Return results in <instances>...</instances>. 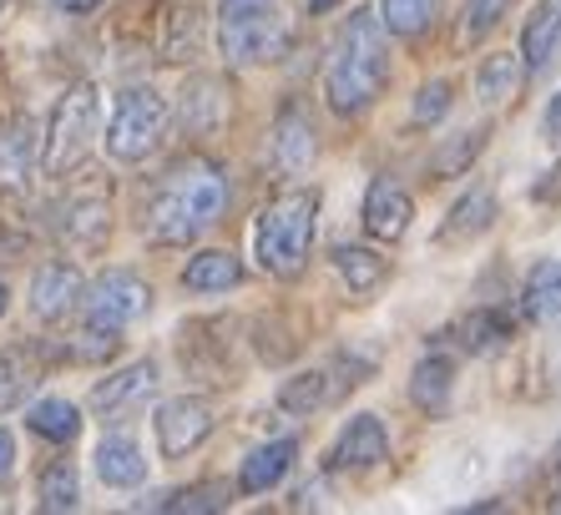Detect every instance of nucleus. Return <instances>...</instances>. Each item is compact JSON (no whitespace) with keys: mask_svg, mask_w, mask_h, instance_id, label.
Listing matches in <instances>:
<instances>
[{"mask_svg":"<svg viewBox=\"0 0 561 515\" xmlns=\"http://www.w3.org/2000/svg\"><path fill=\"white\" fill-rule=\"evenodd\" d=\"M228 207V178L203 157H187L162 172L142 207V232L157 248H183L213 228Z\"/></svg>","mask_w":561,"mask_h":515,"instance_id":"obj_1","label":"nucleus"},{"mask_svg":"<svg viewBox=\"0 0 561 515\" xmlns=\"http://www.w3.org/2000/svg\"><path fill=\"white\" fill-rule=\"evenodd\" d=\"M385 81H390V31H385V21L375 11H350L324 66L329 112L340 116L369 112L385 96Z\"/></svg>","mask_w":561,"mask_h":515,"instance_id":"obj_2","label":"nucleus"},{"mask_svg":"<svg viewBox=\"0 0 561 515\" xmlns=\"http://www.w3.org/2000/svg\"><path fill=\"white\" fill-rule=\"evenodd\" d=\"M313 232H319V193H278L274 203L259 213V228H253V253H259L263 273L274 278H299L309 268V248Z\"/></svg>","mask_w":561,"mask_h":515,"instance_id":"obj_3","label":"nucleus"},{"mask_svg":"<svg viewBox=\"0 0 561 515\" xmlns=\"http://www.w3.org/2000/svg\"><path fill=\"white\" fill-rule=\"evenodd\" d=\"M284 0H218V46L228 66H268L288 52Z\"/></svg>","mask_w":561,"mask_h":515,"instance_id":"obj_4","label":"nucleus"},{"mask_svg":"<svg viewBox=\"0 0 561 515\" xmlns=\"http://www.w3.org/2000/svg\"><path fill=\"white\" fill-rule=\"evenodd\" d=\"M96 116H102V102H96L92 81L71 87L56 102L51 127L41 137V168H46V178H66V172H77L87 162V152L96 142Z\"/></svg>","mask_w":561,"mask_h":515,"instance_id":"obj_5","label":"nucleus"},{"mask_svg":"<svg viewBox=\"0 0 561 515\" xmlns=\"http://www.w3.org/2000/svg\"><path fill=\"white\" fill-rule=\"evenodd\" d=\"M168 122L172 112L152 87H122L112 122H106V152L117 162H147L168 137Z\"/></svg>","mask_w":561,"mask_h":515,"instance_id":"obj_6","label":"nucleus"},{"mask_svg":"<svg viewBox=\"0 0 561 515\" xmlns=\"http://www.w3.org/2000/svg\"><path fill=\"white\" fill-rule=\"evenodd\" d=\"M152 309V288H147L142 273L131 268H106L87 294H81V313H87V329L96 334H122L127 323H137Z\"/></svg>","mask_w":561,"mask_h":515,"instance_id":"obj_7","label":"nucleus"},{"mask_svg":"<svg viewBox=\"0 0 561 515\" xmlns=\"http://www.w3.org/2000/svg\"><path fill=\"white\" fill-rule=\"evenodd\" d=\"M157 450L168 455V460H183V455H193L203 439L213 435V404L197 400V394H183V400H168L162 410H157Z\"/></svg>","mask_w":561,"mask_h":515,"instance_id":"obj_8","label":"nucleus"},{"mask_svg":"<svg viewBox=\"0 0 561 515\" xmlns=\"http://www.w3.org/2000/svg\"><path fill=\"white\" fill-rule=\"evenodd\" d=\"M319 157V137H313V122L304 106H284L268 127V162H274L278 178H299L313 168Z\"/></svg>","mask_w":561,"mask_h":515,"instance_id":"obj_9","label":"nucleus"},{"mask_svg":"<svg viewBox=\"0 0 561 515\" xmlns=\"http://www.w3.org/2000/svg\"><path fill=\"white\" fill-rule=\"evenodd\" d=\"M385 460H390V430L379 425V414H354L329 450V470H369Z\"/></svg>","mask_w":561,"mask_h":515,"instance_id":"obj_10","label":"nucleus"},{"mask_svg":"<svg viewBox=\"0 0 561 515\" xmlns=\"http://www.w3.org/2000/svg\"><path fill=\"white\" fill-rule=\"evenodd\" d=\"M365 232L369 238H379V243H400L410 232V218H415V203H410V193L400 187L394 178H375L365 193Z\"/></svg>","mask_w":561,"mask_h":515,"instance_id":"obj_11","label":"nucleus"},{"mask_svg":"<svg viewBox=\"0 0 561 515\" xmlns=\"http://www.w3.org/2000/svg\"><path fill=\"white\" fill-rule=\"evenodd\" d=\"M81 294H87V284H81V273L71 263H46L36 273V284H31V313L41 323H61L81 309Z\"/></svg>","mask_w":561,"mask_h":515,"instance_id":"obj_12","label":"nucleus"},{"mask_svg":"<svg viewBox=\"0 0 561 515\" xmlns=\"http://www.w3.org/2000/svg\"><path fill=\"white\" fill-rule=\"evenodd\" d=\"M36 157H41V127L31 116H15L11 127L0 131V187L21 193L36 178Z\"/></svg>","mask_w":561,"mask_h":515,"instance_id":"obj_13","label":"nucleus"},{"mask_svg":"<svg viewBox=\"0 0 561 515\" xmlns=\"http://www.w3.org/2000/svg\"><path fill=\"white\" fill-rule=\"evenodd\" d=\"M152 389H157V364L152 359H137V364H127V369L106 374L102 385L92 389V410L102 414V420H112V414H122L127 404L147 400Z\"/></svg>","mask_w":561,"mask_h":515,"instance_id":"obj_14","label":"nucleus"},{"mask_svg":"<svg viewBox=\"0 0 561 515\" xmlns=\"http://www.w3.org/2000/svg\"><path fill=\"white\" fill-rule=\"evenodd\" d=\"M496 222V193L491 187H470L450 213H445L440 232H435V243L440 248H460V243H476L485 228Z\"/></svg>","mask_w":561,"mask_h":515,"instance_id":"obj_15","label":"nucleus"},{"mask_svg":"<svg viewBox=\"0 0 561 515\" xmlns=\"http://www.w3.org/2000/svg\"><path fill=\"white\" fill-rule=\"evenodd\" d=\"M228 116V96L213 77H193L183 87V102H178V122H183L187 137H213Z\"/></svg>","mask_w":561,"mask_h":515,"instance_id":"obj_16","label":"nucleus"},{"mask_svg":"<svg viewBox=\"0 0 561 515\" xmlns=\"http://www.w3.org/2000/svg\"><path fill=\"white\" fill-rule=\"evenodd\" d=\"M106 232H112V207L106 197H71L61 207V238L77 253H96L106 243Z\"/></svg>","mask_w":561,"mask_h":515,"instance_id":"obj_17","label":"nucleus"},{"mask_svg":"<svg viewBox=\"0 0 561 515\" xmlns=\"http://www.w3.org/2000/svg\"><path fill=\"white\" fill-rule=\"evenodd\" d=\"M294 460H299V439L259 445V450L243 460V470H238V490H243V495H263V490H274L278 480L294 470Z\"/></svg>","mask_w":561,"mask_h":515,"instance_id":"obj_18","label":"nucleus"},{"mask_svg":"<svg viewBox=\"0 0 561 515\" xmlns=\"http://www.w3.org/2000/svg\"><path fill=\"white\" fill-rule=\"evenodd\" d=\"M96 476H102V485H112V490L142 485L147 460H142V450H137V439L131 435H106L102 445H96Z\"/></svg>","mask_w":561,"mask_h":515,"instance_id":"obj_19","label":"nucleus"},{"mask_svg":"<svg viewBox=\"0 0 561 515\" xmlns=\"http://www.w3.org/2000/svg\"><path fill=\"white\" fill-rule=\"evenodd\" d=\"M243 284V263H238L228 248H208V253L187 258L183 268V288L187 294H228V288Z\"/></svg>","mask_w":561,"mask_h":515,"instance_id":"obj_20","label":"nucleus"},{"mask_svg":"<svg viewBox=\"0 0 561 515\" xmlns=\"http://www.w3.org/2000/svg\"><path fill=\"white\" fill-rule=\"evenodd\" d=\"M511 334H516V319H511L506 309H476L450 329V339H456L466 354H496Z\"/></svg>","mask_w":561,"mask_h":515,"instance_id":"obj_21","label":"nucleus"},{"mask_svg":"<svg viewBox=\"0 0 561 515\" xmlns=\"http://www.w3.org/2000/svg\"><path fill=\"white\" fill-rule=\"evenodd\" d=\"M450 389H456V364L445 354H425L410 374V400L420 404L425 414H445L450 410Z\"/></svg>","mask_w":561,"mask_h":515,"instance_id":"obj_22","label":"nucleus"},{"mask_svg":"<svg viewBox=\"0 0 561 515\" xmlns=\"http://www.w3.org/2000/svg\"><path fill=\"white\" fill-rule=\"evenodd\" d=\"M329 263H334V273L350 284V294H359V298L379 294L385 278H390V263H385V258L369 253V248H354V243H340L329 253Z\"/></svg>","mask_w":561,"mask_h":515,"instance_id":"obj_23","label":"nucleus"},{"mask_svg":"<svg viewBox=\"0 0 561 515\" xmlns=\"http://www.w3.org/2000/svg\"><path fill=\"white\" fill-rule=\"evenodd\" d=\"M557 46H561V0H541V5L526 15L522 61L531 66V71H541V66L557 56Z\"/></svg>","mask_w":561,"mask_h":515,"instance_id":"obj_24","label":"nucleus"},{"mask_svg":"<svg viewBox=\"0 0 561 515\" xmlns=\"http://www.w3.org/2000/svg\"><path fill=\"white\" fill-rule=\"evenodd\" d=\"M522 309L526 319L536 323H557L561 319V263H536L531 273H526V288H522Z\"/></svg>","mask_w":561,"mask_h":515,"instance_id":"obj_25","label":"nucleus"},{"mask_svg":"<svg viewBox=\"0 0 561 515\" xmlns=\"http://www.w3.org/2000/svg\"><path fill=\"white\" fill-rule=\"evenodd\" d=\"M41 385V369L31 354H21V348H5L0 354V414L21 410V404L31 400V389Z\"/></svg>","mask_w":561,"mask_h":515,"instance_id":"obj_26","label":"nucleus"},{"mask_svg":"<svg viewBox=\"0 0 561 515\" xmlns=\"http://www.w3.org/2000/svg\"><path fill=\"white\" fill-rule=\"evenodd\" d=\"M334 394H340V385H329V369H309V374H294V379H284V389H278V410L313 414V410H324Z\"/></svg>","mask_w":561,"mask_h":515,"instance_id":"obj_27","label":"nucleus"},{"mask_svg":"<svg viewBox=\"0 0 561 515\" xmlns=\"http://www.w3.org/2000/svg\"><path fill=\"white\" fill-rule=\"evenodd\" d=\"M516 91H522V61L511 52L485 56L481 71H476V96H481L485 106H501V102H511Z\"/></svg>","mask_w":561,"mask_h":515,"instance_id":"obj_28","label":"nucleus"},{"mask_svg":"<svg viewBox=\"0 0 561 515\" xmlns=\"http://www.w3.org/2000/svg\"><path fill=\"white\" fill-rule=\"evenodd\" d=\"M26 425L41 439H51V445H71L81 435V410L71 400H41V404H31Z\"/></svg>","mask_w":561,"mask_h":515,"instance_id":"obj_29","label":"nucleus"},{"mask_svg":"<svg viewBox=\"0 0 561 515\" xmlns=\"http://www.w3.org/2000/svg\"><path fill=\"white\" fill-rule=\"evenodd\" d=\"M516 5V0H466V11H460V26H456V46L466 52V46H481L491 31L506 21V11Z\"/></svg>","mask_w":561,"mask_h":515,"instance_id":"obj_30","label":"nucleus"},{"mask_svg":"<svg viewBox=\"0 0 561 515\" xmlns=\"http://www.w3.org/2000/svg\"><path fill=\"white\" fill-rule=\"evenodd\" d=\"M445 0H379V21L390 36H420L440 15Z\"/></svg>","mask_w":561,"mask_h":515,"instance_id":"obj_31","label":"nucleus"},{"mask_svg":"<svg viewBox=\"0 0 561 515\" xmlns=\"http://www.w3.org/2000/svg\"><path fill=\"white\" fill-rule=\"evenodd\" d=\"M485 137H491V127H470V131H460V137H450V142L431 157V172H435V178H460V172L481 157Z\"/></svg>","mask_w":561,"mask_h":515,"instance_id":"obj_32","label":"nucleus"},{"mask_svg":"<svg viewBox=\"0 0 561 515\" xmlns=\"http://www.w3.org/2000/svg\"><path fill=\"white\" fill-rule=\"evenodd\" d=\"M81 505V480L71 460H51L41 476V511H77Z\"/></svg>","mask_w":561,"mask_h":515,"instance_id":"obj_33","label":"nucleus"},{"mask_svg":"<svg viewBox=\"0 0 561 515\" xmlns=\"http://www.w3.org/2000/svg\"><path fill=\"white\" fill-rule=\"evenodd\" d=\"M228 501H233V490L218 485V480H208V485H193V490L168 495L157 511H228Z\"/></svg>","mask_w":561,"mask_h":515,"instance_id":"obj_34","label":"nucleus"},{"mask_svg":"<svg viewBox=\"0 0 561 515\" xmlns=\"http://www.w3.org/2000/svg\"><path fill=\"white\" fill-rule=\"evenodd\" d=\"M445 112H450V81H440V77L425 81V87L415 91V112L410 116H415L420 127H431V122H440Z\"/></svg>","mask_w":561,"mask_h":515,"instance_id":"obj_35","label":"nucleus"},{"mask_svg":"<svg viewBox=\"0 0 561 515\" xmlns=\"http://www.w3.org/2000/svg\"><path fill=\"white\" fill-rule=\"evenodd\" d=\"M193 52H197V15L178 11L172 15V36H168V46H162V56H168V61H193Z\"/></svg>","mask_w":561,"mask_h":515,"instance_id":"obj_36","label":"nucleus"},{"mask_svg":"<svg viewBox=\"0 0 561 515\" xmlns=\"http://www.w3.org/2000/svg\"><path fill=\"white\" fill-rule=\"evenodd\" d=\"M531 203H561V162L547 172V182H536L531 187Z\"/></svg>","mask_w":561,"mask_h":515,"instance_id":"obj_37","label":"nucleus"},{"mask_svg":"<svg viewBox=\"0 0 561 515\" xmlns=\"http://www.w3.org/2000/svg\"><path fill=\"white\" fill-rule=\"evenodd\" d=\"M15 480V439L11 430H0V485H11Z\"/></svg>","mask_w":561,"mask_h":515,"instance_id":"obj_38","label":"nucleus"},{"mask_svg":"<svg viewBox=\"0 0 561 515\" xmlns=\"http://www.w3.org/2000/svg\"><path fill=\"white\" fill-rule=\"evenodd\" d=\"M541 127H547V137H557V142H561V91H557V96H551V106H547V122H541Z\"/></svg>","mask_w":561,"mask_h":515,"instance_id":"obj_39","label":"nucleus"},{"mask_svg":"<svg viewBox=\"0 0 561 515\" xmlns=\"http://www.w3.org/2000/svg\"><path fill=\"white\" fill-rule=\"evenodd\" d=\"M56 11H66V15H87V11H96L102 0H51Z\"/></svg>","mask_w":561,"mask_h":515,"instance_id":"obj_40","label":"nucleus"},{"mask_svg":"<svg viewBox=\"0 0 561 515\" xmlns=\"http://www.w3.org/2000/svg\"><path fill=\"white\" fill-rule=\"evenodd\" d=\"M334 5H340V0H309V11H313V15H324V11H334Z\"/></svg>","mask_w":561,"mask_h":515,"instance_id":"obj_41","label":"nucleus"},{"mask_svg":"<svg viewBox=\"0 0 561 515\" xmlns=\"http://www.w3.org/2000/svg\"><path fill=\"white\" fill-rule=\"evenodd\" d=\"M11 309V288H5V278H0V313Z\"/></svg>","mask_w":561,"mask_h":515,"instance_id":"obj_42","label":"nucleus"},{"mask_svg":"<svg viewBox=\"0 0 561 515\" xmlns=\"http://www.w3.org/2000/svg\"><path fill=\"white\" fill-rule=\"evenodd\" d=\"M551 460H557V476H561V439H557V455H551Z\"/></svg>","mask_w":561,"mask_h":515,"instance_id":"obj_43","label":"nucleus"},{"mask_svg":"<svg viewBox=\"0 0 561 515\" xmlns=\"http://www.w3.org/2000/svg\"><path fill=\"white\" fill-rule=\"evenodd\" d=\"M551 511H561V495H557V501H551Z\"/></svg>","mask_w":561,"mask_h":515,"instance_id":"obj_44","label":"nucleus"}]
</instances>
